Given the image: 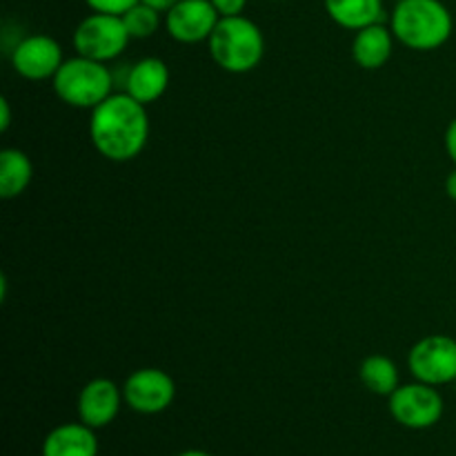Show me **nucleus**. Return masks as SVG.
<instances>
[{
    "label": "nucleus",
    "mask_w": 456,
    "mask_h": 456,
    "mask_svg": "<svg viewBox=\"0 0 456 456\" xmlns=\"http://www.w3.org/2000/svg\"><path fill=\"white\" fill-rule=\"evenodd\" d=\"M12 125V107L7 98H0V132H7Z\"/></svg>",
    "instance_id": "obj_22"
},
{
    "label": "nucleus",
    "mask_w": 456,
    "mask_h": 456,
    "mask_svg": "<svg viewBox=\"0 0 456 456\" xmlns=\"http://www.w3.org/2000/svg\"><path fill=\"white\" fill-rule=\"evenodd\" d=\"M390 29L408 49L435 52L450 40L454 20L441 0H399L392 9Z\"/></svg>",
    "instance_id": "obj_2"
},
{
    "label": "nucleus",
    "mask_w": 456,
    "mask_h": 456,
    "mask_svg": "<svg viewBox=\"0 0 456 456\" xmlns=\"http://www.w3.org/2000/svg\"><path fill=\"white\" fill-rule=\"evenodd\" d=\"M52 83L53 92L65 105L76 107V110H94L111 96L114 76H111L107 62H98L76 53L74 58H67L62 62Z\"/></svg>",
    "instance_id": "obj_4"
},
{
    "label": "nucleus",
    "mask_w": 456,
    "mask_h": 456,
    "mask_svg": "<svg viewBox=\"0 0 456 456\" xmlns=\"http://www.w3.org/2000/svg\"><path fill=\"white\" fill-rule=\"evenodd\" d=\"M395 34L390 27L383 22H374V25L363 27V29L354 31V40H352V58L363 69L374 71L387 65L395 52Z\"/></svg>",
    "instance_id": "obj_13"
},
{
    "label": "nucleus",
    "mask_w": 456,
    "mask_h": 456,
    "mask_svg": "<svg viewBox=\"0 0 456 456\" xmlns=\"http://www.w3.org/2000/svg\"><path fill=\"white\" fill-rule=\"evenodd\" d=\"M276 3H281V0H276Z\"/></svg>",
    "instance_id": "obj_26"
},
{
    "label": "nucleus",
    "mask_w": 456,
    "mask_h": 456,
    "mask_svg": "<svg viewBox=\"0 0 456 456\" xmlns=\"http://www.w3.org/2000/svg\"><path fill=\"white\" fill-rule=\"evenodd\" d=\"M209 56L227 74H248L265 56V36L254 20L240 16L221 18L208 40Z\"/></svg>",
    "instance_id": "obj_3"
},
{
    "label": "nucleus",
    "mask_w": 456,
    "mask_h": 456,
    "mask_svg": "<svg viewBox=\"0 0 456 456\" xmlns=\"http://www.w3.org/2000/svg\"><path fill=\"white\" fill-rule=\"evenodd\" d=\"M138 0H85L92 12L98 13H114V16H123L129 7H134Z\"/></svg>",
    "instance_id": "obj_19"
},
{
    "label": "nucleus",
    "mask_w": 456,
    "mask_h": 456,
    "mask_svg": "<svg viewBox=\"0 0 456 456\" xmlns=\"http://www.w3.org/2000/svg\"><path fill=\"white\" fill-rule=\"evenodd\" d=\"M145 107L127 92L111 94L107 101L94 107L89 138L102 159L127 163L142 154L150 138V116Z\"/></svg>",
    "instance_id": "obj_1"
},
{
    "label": "nucleus",
    "mask_w": 456,
    "mask_h": 456,
    "mask_svg": "<svg viewBox=\"0 0 456 456\" xmlns=\"http://www.w3.org/2000/svg\"><path fill=\"white\" fill-rule=\"evenodd\" d=\"M328 16L338 27L359 31L383 20V0H323Z\"/></svg>",
    "instance_id": "obj_15"
},
{
    "label": "nucleus",
    "mask_w": 456,
    "mask_h": 456,
    "mask_svg": "<svg viewBox=\"0 0 456 456\" xmlns=\"http://www.w3.org/2000/svg\"><path fill=\"white\" fill-rule=\"evenodd\" d=\"M34 178V163L29 156L16 147L0 151V196L4 200L18 199Z\"/></svg>",
    "instance_id": "obj_16"
},
{
    "label": "nucleus",
    "mask_w": 456,
    "mask_h": 456,
    "mask_svg": "<svg viewBox=\"0 0 456 456\" xmlns=\"http://www.w3.org/2000/svg\"><path fill=\"white\" fill-rule=\"evenodd\" d=\"M209 3L216 7V12L221 13V18L227 16H240L248 7V0H209Z\"/></svg>",
    "instance_id": "obj_20"
},
{
    "label": "nucleus",
    "mask_w": 456,
    "mask_h": 456,
    "mask_svg": "<svg viewBox=\"0 0 456 456\" xmlns=\"http://www.w3.org/2000/svg\"><path fill=\"white\" fill-rule=\"evenodd\" d=\"M142 3L150 4V7H154V9H159L160 13H167L169 9L178 3V0H142Z\"/></svg>",
    "instance_id": "obj_23"
},
{
    "label": "nucleus",
    "mask_w": 456,
    "mask_h": 456,
    "mask_svg": "<svg viewBox=\"0 0 456 456\" xmlns=\"http://www.w3.org/2000/svg\"><path fill=\"white\" fill-rule=\"evenodd\" d=\"M390 414L399 426L410 430H428L441 421L445 412V403L441 392L435 386L414 381L399 386L390 396Z\"/></svg>",
    "instance_id": "obj_6"
},
{
    "label": "nucleus",
    "mask_w": 456,
    "mask_h": 456,
    "mask_svg": "<svg viewBox=\"0 0 456 456\" xmlns=\"http://www.w3.org/2000/svg\"><path fill=\"white\" fill-rule=\"evenodd\" d=\"M176 456H214L209 452H205V450H185V452L176 454Z\"/></svg>",
    "instance_id": "obj_25"
},
{
    "label": "nucleus",
    "mask_w": 456,
    "mask_h": 456,
    "mask_svg": "<svg viewBox=\"0 0 456 456\" xmlns=\"http://www.w3.org/2000/svg\"><path fill=\"white\" fill-rule=\"evenodd\" d=\"M408 368L417 381L428 386H448L456 381V338L448 334H430L412 346Z\"/></svg>",
    "instance_id": "obj_7"
},
{
    "label": "nucleus",
    "mask_w": 456,
    "mask_h": 456,
    "mask_svg": "<svg viewBox=\"0 0 456 456\" xmlns=\"http://www.w3.org/2000/svg\"><path fill=\"white\" fill-rule=\"evenodd\" d=\"M218 20L221 13L209 0H178L165 13V29L176 43L196 45L209 40Z\"/></svg>",
    "instance_id": "obj_9"
},
{
    "label": "nucleus",
    "mask_w": 456,
    "mask_h": 456,
    "mask_svg": "<svg viewBox=\"0 0 456 456\" xmlns=\"http://www.w3.org/2000/svg\"><path fill=\"white\" fill-rule=\"evenodd\" d=\"M163 16L165 13H160L159 9L150 7V4H145L142 0H138V3L134 4V7H129L120 18H123L129 38L142 40L151 38V36L160 29V22H165Z\"/></svg>",
    "instance_id": "obj_18"
},
{
    "label": "nucleus",
    "mask_w": 456,
    "mask_h": 456,
    "mask_svg": "<svg viewBox=\"0 0 456 456\" xmlns=\"http://www.w3.org/2000/svg\"><path fill=\"white\" fill-rule=\"evenodd\" d=\"M169 87V67L165 61L154 56L141 58L129 67L125 76V89L132 98H136L142 105H151L159 98L165 96Z\"/></svg>",
    "instance_id": "obj_12"
},
{
    "label": "nucleus",
    "mask_w": 456,
    "mask_h": 456,
    "mask_svg": "<svg viewBox=\"0 0 456 456\" xmlns=\"http://www.w3.org/2000/svg\"><path fill=\"white\" fill-rule=\"evenodd\" d=\"M445 194L456 203V167L448 174V178H445Z\"/></svg>",
    "instance_id": "obj_24"
},
{
    "label": "nucleus",
    "mask_w": 456,
    "mask_h": 456,
    "mask_svg": "<svg viewBox=\"0 0 456 456\" xmlns=\"http://www.w3.org/2000/svg\"><path fill=\"white\" fill-rule=\"evenodd\" d=\"M359 377L372 395L390 396L399 387V368L386 354H372L361 363Z\"/></svg>",
    "instance_id": "obj_17"
},
{
    "label": "nucleus",
    "mask_w": 456,
    "mask_h": 456,
    "mask_svg": "<svg viewBox=\"0 0 456 456\" xmlns=\"http://www.w3.org/2000/svg\"><path fill=\"white\" fill-rule=\"evenodd\" d=\"M444 141H445V151H448L450 160H452L454 167H456V118L450 120L448 129H445Z\"/></svg>",
    "instance_id": "obj_21"
},
{
    "label": "nucleus",
    "mask_w": 456,
    "mask_h": 456,
    "mask_svg": "<svg viewBox=\"0 0 456 456\" xmlns=\"http://www.w3.org/2000/svg\"><path fill=\"white\" fill-rule=\"evenodd\" d=\"M123 401V387L111 379H94L78 395V419L94 430L110 426L118 417Z\"/></svg>",
    "instance_id": "obj_11"
},
{
    "label": "nucleus",
    "mask_w": 456,
    "mask_h": 456,
    "mask_svg": "<svg viewBox=\"0 0 456 456\" xmlns=\"http://www.w3.org/2000/svg\"><path fill=\"white\" fill-rule=\"evenodd\" d=\"M125 403L138 414H160L176 399V383L159 368H141L125 379Z\"/></svg>",
    "instance_id": "obj_8"
},
{
    "label": "nucleus",
    "mask_w": 456,
    "mask_h": 456,
    "mask_svg": "<svg viewBox=\"0 0 456 456\" xmlns=\"http://www.w3.org/2000/svg\"><path fill=\"white\" fill-rule=\"evenodd\" d=\"M129 34L125 22L114 13L92 12L74 29V49L78 56L98 62H110L127 49Z\"/></svg>",
    "instance_id": "obj_5"
},
{
    "label": "nucleus",
    "mask_w": 456,
    "mask_h": 456,
    "mask_svg": "<svg viewBox=\"0 0 456 456\" xmlns=\"http://www.w3.org/2000/svg\"><path fill=\"white\" fill-rule=\"evenodd\" d=\"M43 456H98L96 432L83 421L56 426L45 436Z\"/></svg>",
    "instance_id": "obj_14"
},
{
    "label": "nucleus",
    "mask_w": 456,
    "mask_h": 456,
    "mask_svg": "<svg viewBox=\"0 0 456 456\" xmlns=\"http://www.w3.org/2000/svg\"><path fill=\"white\" fill-rule=\"evenodd\" d=\"M62 58V47L47 34L25 36L12 52V65L25 80H49L56 76Z\"/></svg>",
    "instance_id": "obj_10"
}]
</instances>
